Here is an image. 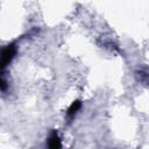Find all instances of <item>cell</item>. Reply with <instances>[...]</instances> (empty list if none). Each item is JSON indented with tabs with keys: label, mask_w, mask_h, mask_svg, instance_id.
<instances>
[{
	"label": "cell",
	"mask_w": 149,
	"mask_h": 149,
	"mask_svg": "<svg viewBox=\"0 0 149 149\" xmlns=\"http://www.w3.org/2000/svg\"><path fill=\"white\" fill-rule=\"evenodd\" d=\"M48 146L50 148H61L62 147V142H61V137L58 135V133L56 130H54L49 137H48Z\"/></svg>",
	"instance_id": "6da1fadb"
},
{
	"label": "cell",
	"mask_w": 149,
	"mask_h": 149,
	"mask_svg": "<svg viewBox=\"0 0 149 149\" xmlns=\"http://www.w3.org/2000/svg\"><path fill=\"white\" fill-rule=\"evenodd\" d=\"M80 107H81V102H80L79 100L73 101V102L70 105V107L68 108V111H66V116H68V119H69V120H72V119L74 118V115L78 113V111L80 109Z\"/></svg>",
	"instance_id": "7a4b0ae2"
},
{
	"label": "cell",
	"mask_w": 149,
	"mask_h": 149,
	"mask_svg": "<svg viewBox=\"0 0 149 149\" xmlns=\"http://www.w3.org/2000/svg\"><path fill=\"white\" fill-rule=\"evenodd\" d=\"M7 88H8V84L6 79L2 76H0V92H5Z\"/></svg>",
	"instance_id": "3957f363"
}]
</instances>
